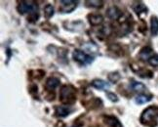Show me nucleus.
Instances as JSON below:
<instances>
[{
    "mask_svg": "<svg viewBox=\"0 0 158 127\" xmlns=\"http://www.w3.org/2000/svg\"><path fill=\"white\" fill-rule=\"evenodd\" d=\"M148 63L152 66H158V55L157 54H154L153 56H151L148 61Z\"/></svg>",
    "mask_w": 158,
    "mask_h": 127,
    "instance_id": "aec40b11",
    "label": "nucleus"
},
{
    "mask_svg": "<svg viewBox=\"0 0 158 127\" xmlns=\"http://www.w3.org/2000/svg\"><path fill=\"white\" fill-rule=\"evenodd\" d=\"M106 97H107V98L109 99V100H110L111 102H115V103H116V102H118V97L116 96V95H115L114 93H111V92H107L106 93Z\"/></svg>",
    "mask_w": 158,
    "mask_h": 127,
    "instance_id": "4be33fe9",
    "label": "nucleus"
},
{
    "mask_svg": "<svg viewBox=\"0 0 158 127\" xmlns=\"http://www.w3.org/2000/svg\"><path fill=\"white\" fill-rule=\"evenodd\" d=\"M91 85L98 90H107L110 87V84L102 79H94L91 82Z\"/></svg>",
    "mask_w": 158,
    "mask_h": 127,
    "instance_id": "9b49d317",
    "label": "nucleus"
},
{
    "mask_svg": "<svg viewBox=\"0 0 158 127\" xmlns=\"http://www.w3.org/2000/svg\"><path fill=\"white\" fill-rule=\"evenodd\" d=\"M85 48H86V50L88 51V52H97L98 51V47H97L95 44H93V43H88V44H86L85 45Z\"/></svg>",
    "mask_w": 158,
    "mask_h": 127,
    "instance_id": "412c9836",
    "label": "nucleus"
},
{
    "mask_svg": "<svg viewBox=\"0 0 158 127\" xmlns=\"http://www.w3.org/2000/svg\"><path fill=\"white\" fill-rule=\"evenodd\" d=\"M121 78V75L119 74V72L115 71V72H111V74H108V80L112 82V83H116L119 79Z\"/></svg>",
    "mask_w": 158,
    "mask_h": 127,
    "instance_id": "6ab92c4d",
    "label": "nucleus"
},
{
    "mask_svg": "<svg viewBox=\"0 0 158 127\" xmlns=\"http://www.w3.org/2000/svg\"><path fill=\"white\" fill-rule=\"evenodd\" d=\"M152 99V96L151 95H145V94H139V96L136 97L135 103L138 105H143L145 103H148Z\"/></svg>",
    "mask_w": 158,
    "mask_h": 127,
    "instance_id": "2eb2a0df",
    "label": "nucleus"
},
{
    "mask_svg": "<svg viewBox=\"0 0 158 127\" xmlns=\"http://www.w3.org/2000/svg\"><path fill=\"white\" fill-rule=\"evenodd\" d=\"M158 118V108L157 107H148L143 112L139 121L143 125L152 126V122H155Z\"/></svg>",
    "mask_w": 158,
    "mask_h": 127,
    "instance_id": "f03ea898",
    "label": "nucleus"
},
{
    "mask_svg": "<svg viewBox=\"0 0 158 127\" xmlns=\"http://www.w3.org/2000/svg\"><path fill=\"white\" fill-rule=\"evenodd\" d=\"M130 88L133 90L134 92H137V93H139V94H143V92H145V90H147V87H145V85L143 83L138 82V81L131 82Z\"/></svg>",
    "mask_w": 158,
    "mask_h": 127,
    "instance_id": "f8f14e48",
    "label": "nucleus"
},
{
    "mask_svg": "<svg viewBox=\"0 0 158 127\" xmlns=\"http://www.w3.org/2000/svg\"><path fill=\"white\" fill-rule=\"evenodd\" d=\"M153 50L151 49L150 47H144L143 48V49L141 50V52H139V58H141L142 60H143V61H148L149 58L151 56H153Z\"/></svg>",
    "mask_w": 158,
    "mask_h": 127,
    "instance_id": "ddd939ff",
    "label": "nucleus"
},
{
    "mask_svg": "<svg viewBox=\"0 0 158 127\" xmlns=\"http://www.w3.org/2000/svg\"><path fill=\"white\" fill-rule=\"evenodd\" d=\"M60 101L64 106H71L76 102V89L72 85H63L60 90Z\"/></svg>",
    "mask_w": 158,
    "mask_h": 127,
    "instance_id": "f257e3e1",
    "label": "nucleus"
},
{
    "mask_svg": "<svg viewBox=\"0 0 158 127\" xmlns=\"http://www.w3.org/2000/svg\"><path fill=\"white\" fill-rule=\"evenodd\" d=\"M60 78H58L56 76H51V77L48 78L45 82V89L47 90V91L52 92L60 85Z\"/></svg>",
    "mask_w": 158,
    "mask_h": 127,
    "instance_id": "0eeeda50",
    "label": "nucleus"
},
{
    "mask_svg": "<svg viewBox=\"0 0 158 127\" xmlns=\"http://www.w3.org/2000/svg\"><path fill=\"white\" fill-rule=\"evenodd\" d=\"M60 3L59 11L63 14L73 12L78 5V1H72V0H60Z\"/></svg>",
    "mask_w": 158,
    "mask_h": 127,
    "instance_id": "39448f33",
    "label": "nucleus"
},
{
    "mask_svg": "<svg viewBox=\"0 0 158 127\" xmlns=\"http://www.w3.org/2000/svg\"><path fill=\"white\" fill-rule=\"evenodd\" d=\"M106 16L108 19H110V20H119L120 18L123 16V13L119 8L116 7V6H111V7H109L107 9Z\"/></svg>",
    "mask_w": 158,
    "mask_h": 127,
    "instance_id": "423d86ee",
    "label": "nucleus"
},
{
    "mask_svg": "<svg viewBox=\"0 0 158 127\" xmlns=\"http://www.w3.org/2000/svg\"><path fill=\"white\" fill-rule=\"evenodd\" d=\"M133 10L136 12L137 15H141L143 13L147 14L148 13V8L143 2H136L135 4L133 5Z\"/></svg>",
    "mask_w": 158,
    "mask_h": 127,
    "instance_id": "4468645a",
    "label": "nucleus"
},
{
    "mask_svg": "<svg viewBox=\"0 0 158 127\" xmlns=\"http://www.w3.org/2000/svg\"><path fill=\"white\" fill-rule=\"evenodd\" d=\"M72 57H73V60L75 62L80 64L81 66H89L94 62V57H92L86 52L79 50V49H76L73 51Z\"/></svg>",
    "mask_w": 158,
    "mask_h": 127,
    "instance_id": "20e7f679",
    "label": "nucleus"
},
{
    "mask_svg": "<svg viewBox=\"0 0 158 127\" xmlns=\"http://www.w3.org/2000/svg\"><path fill=\"white\" fill-rule=\"evenodd\" d=\"M17 10L20 14H39L38 13V7L37 4L34 1H21L17 6Z\"/></svg>",
    "mask_w": 158,
    "mask_h": 127,
    "instance_id": "7ed1b4c3",
    "label": "nucleus"
},
{
    "mask_svg": "<svg viewBox=\"0 0 158 127\" xmlns=\"http://www.w3.org/2000/svg\"><path fill=\"white\" fill-rule=\"evenodd\" d=\"M150 32L152 36H156L158 34V18L153 16L150 19Z\"/></svg>",
    "mask_w": 158,
    "mask_h": 127,
    "instance_id": "dca6fc26",
    "label": "nucleus"
},
{
    "mask_svg": "<svg viewBox=\"0 0 158 127\" xmlns=\"http://www.w3.org/2000/svg\"><path fill=\"white\" fill-rule=\"evenodd\" d=\"M54 7L51 5V4H47L44 8V15H45V18L47 20H49L50 18H52L54 16Z\"/></svg>",
    "mask_w": 158,
    "mask_h": 127,
    "instance_id": "a211bd4d",
    "label": "nucleus"
},
{
    "mask_svg": "<svg viewBox=\"0 0 158 127\" xmlns=\"http://www.w3.org/2000/svg\"><path fill=\"white\" fill-rule=\"evenodd\" d=\"M104 123L106 127H123V125L121 124L118 118L113 116H105Z\"/></svg>",
    "mask_w": 158,
    "mask_h": 127,
    "instance_id": "1a4fd4ad",
    "label": "nucleus"
},
{
    "mask_svg": "<svg viewBox=\"0 0 158 127\" xmlns=\"http://www.w3.org/2000/svg\"><path fill=\"white\" fill-rule=\"evenodd\" d=\"M72 112V108L69 106H57L55 108V113L59 117H66Z\"/></svg>",
    "mask_w": 158,
    "mask_h": 127,
    "instance_id": "6e6552de",
    "label": "nucleus"
},
{
    "mask_svg": "<svg viewBox=\"0 0 158 127\" xmlns=\"http://www.w3.org/2000/svg\"><path fill=\"white\" fill-rule=\"evenodd\" d=\"M88 21L90 23L91 26H101L102 23H104V17L100 14H89L88 15Z\"/></svg>",
    "mask_w": 158,
    "mask_h": 127,
    "instance_id": "9d476101",
    "label": "nucleus"
},
{
    "mask_svg": "<svg viewBox=\"0 0 158 127\" xmlns=\"http://www.w3.org/2000/svg\"><path fill=\"white\" fill-rule=\"evenodd\" d=\"M87 7H91V8H102L104 6V2L102 1H99V0H89V1H85Z\"/></svg>",
    "mask_w": 158,
    "mask_h": 127,
    "instance_id": "f3484780",
    "label": "nucleus"
}]
</instances>
